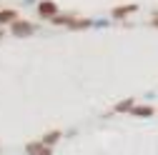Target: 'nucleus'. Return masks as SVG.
I'll return each mask as SVG.
<instances>
[{
    "label": "nucleus",
    "instance_id": "obj_1",
    "mask_svg": "<svg viewBox=\"0 0 158 155\" xmlns=\"http://www.w3.org/2000/svg\"><path fill=\"white\" fill-rule=\"evenodd\" d=\"M40 15H55V5L53 3H43L40 5Z\"/></svg>",
    "mask_w": 158,
    "mask_h": 155
},
{
    "label": "nucleus",
    "instance_id": "obj_2",
    "mask_svg": "<svg viewBox=\"0 0 158 155\" xmlns=\"http://www.w3.org/2000/svg\"><path fill=\"white\" fill-rule=\"evenodd\" d=\"M13 33H18V35H25V33H30V25H25V23H15Z\"/></svg>",
    "mask_w": 158,
    "mask_h": 155
},
{
    "label": "nucleus",
    "instance_id": "obj_3",
    "mask_svg": "<svg viewBox=\"0 0 158 155\" xmlns=\"http://www.w3.org/2000/svg\"><path fill=\"white\" fill-rule=\"evenodd\" d=\"M13 18H15L13 10H3V13H0V23H8V20H13Z\"/></svg>",
    "mask_w": 158,
    "mask_h": 155
},
{
    "label": "nucleus",
    "instance_id": "obj_4",
    "mask_svg": "<svg viewBox=\"0 0 158 155\" xmlns=\"http://www.w3.org/2000/svg\"><path fill=\"white\" fill-rule=\"evenodd\" d=\"M131 10H135V5H128V8H121V10H115V15L121 18V15H126V13H131Z\"/></svg>",
    "mask_w": 158,
    "mask_h": 155
},
{
    "label": "nucleus",
    "instance_id": "obj_5",
    "mask_svg": "<svg viewBox=\"0 0 158 155\" xmlns=\"http://www.w3.org/2000/svg\"><path fill=\"white\" fill-rule=\"evenodd\" d=\"M135 113H138V115H151V108H138Z\"/></svg>",
    "mask_w": 158,
    "mask_h": 155
},
{
    "label": "nucleus",
    "instance_id": "obj_6",
    "mask_svg": "<svg viewBox=\"0 0 158 155\" xmlns=\"http://www.w3.org/2000/svg\"><path fill=\"white\" fill-rule=\"evenodd\" d=\"M40 155H50V150H43V153H40Z\"/></svg>",
    "mask_w": 158,
    "mask_h": 155
}]
</instances>
